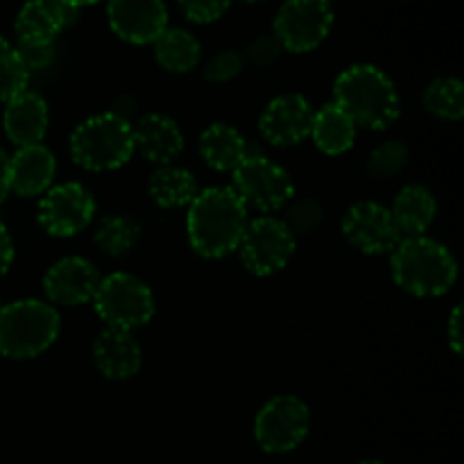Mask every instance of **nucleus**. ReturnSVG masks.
Masks as SVG:
<instances>
[{"label":"nucleus","instance_id":"f257e3e1","mask_svg":"<svg viewBox=\"0 0 464 464\" xmlns=\"http://www.w3.org/2000/svg\"><path fill=\"white\" fill-rule=\"evenodd\" d=\"M247 229V208L227 186L199 190L188 204L186 234L199 256L222 258L236 252Z\"/></svg>","mask_w":464,"mask_h":464},{"label":"nucleus","instance_id":"f03ea898","mask_svg":"<svg viewBox=\"0 0 464 464\" xmlns=\"http://www.w3.org/2000/svg\"><path fill=\"white\" fill-rule=\"evenodd\" d=\"M334 102L367 130H388L401 113L397 86L381 68L356 63L338 75L334 84Z\"/></svg>","mask_w":464,"mask_h":464},{"label":"nucleus","instance_id":"7ed1b4c3","mask_svg":"<svg viewBox=\"0 0 464 464\" xmlns=\"http://www.w3.org/2000/svg\"><path fill=\"white\" fill-rule=\"evenodd\" d=\"M390 266L399 288L415 297H440L458 279V263L449 247L426 236L399 240Z\"/></svg>","mask_w":464,"mask_h":464},{"label":"nucleus","instance_id":"20e7f679","mask_svg":"<svg viewBox=\"0 0 464 464\" xmlns=\"http://www.w3.org/2000/svg\"><path fill=\"white\" fill-rule=\"evenodd\" d=\"M59 313L41 299H18L0 308V356L25 361L53 347L59 335Z\"/></svg>","mask_w":464,"mask_h":464},{"label":"nucleus","instance_id":"39448f33","mask_svg":"<svg viewBox=\"0 0 464 464\" xmlns=\"http://www.w3.org/2000/svg\"><path fill=\"white\" fill-rule=\"evenodd\" d=\"M134 152V130L121 113L86 118L71 134L72 159L91 172L116 170L125 166Z\"/></svg>","mask_w":464,"mask_h":464},{"label":"nucleus","instance_id":"423d86ee","mask_svg":"<svg viewBox=\"0 0 464 464\" xmlns=\"http://www.w3.org/2000/svg\"><path fill=\"white\" fill-rule=\"evenodd\" d=\"M93 308L107 329L134 331L152 320L157 306L152 290L139 276L113 272L100 279L93 295Z\"/></svg>","mask_w":464,"mask_h":464},{"label":"nucleus","instance_id":"0eeeda50","mask_svg":"<svg viewBox=\"0 0 464 464\" xmlns=\"http://www.w3.org/2000/svg\"><path fill=\"white\" fill-rule=\"evenodd\" d=\"M331 0H285L272 23V34L288 53H311L334 27Z\"/></svg>","mask_w":464,"mask_h":464},{"label":"nucleus","instance_id":"6e6552de","mask_svg":"<svg viewBox=\"0 0 464 464\" xmlns=\"http://www.w3.org/2000/svg\"><path fill=\"white\" fill-rule=\"evenodd\" d=\"M231 190L238 195L245 208H256L261 213H272L284 208L295 195V184L288 170L267 157H245V161L236 168Z\"/></svg>","mask_w":464,"mask_h":464},{"label":"nucleus","instance_id":"1a4fd4ad","mask_svg":"<svg viewBox=\"0 0 464 464\" xmlns=\"http://www.w3.org/2000/svg\"><path fill=\"white\" fill-rule=\"evenodd\" d=\"M297 238L290 234L284 220L272 216H261L247 222L243 238L236 252L252 275L272 276L284 270L293 258Z\"/></svg>","mask_w":464,"mask_h":464},{"label":"nucleus","instance_id":"9d476101","mask_svg":"<svg viewBox=\"0 0 464 464\" xmlns=\"http://www.w3.org/2000/svg\"><path fill=\"white\" fill-rule=\"evenodd\" d=\"M311 430V411L293 394L272 397L258 411L254 421V438L266 453L295 451Z\"/></svg>","mask_w":464,"mask_h":464},{"label":"nucleus","instance_id":"9b49d317","mask_svg":"<svg viewBox=\"0 0 464 464\" xmlns=\"http://www.w3.org/2000/svg\"><path fill=\"white\" fill-rule=\"evenodd\" d=\"M95 216V199L82 184L68 181L45 190L39 202V225L45 234L68 238L89 227Z\"/></svg>","mask_w":464,"mask_h":464},{"label":"nucleus","instance_id":"f8f14e48","mask_svg":"<svg viewBox=\"0 0 464 464\" xmlns=\"http://www.w3.org/2000/svg\"><path fill=\"white\" fill-rule=\"evenodd\" d=\"M343 234L362 254H388L401 240L390 208L379 202H356L343 216Z\"/></svg>","mask_w":464,"mask_h":464},{"label":"nucleus","instance_id":"ddd939ff","mask_svg":"<svg viewBox=\"0 0 464 464\" xmlns=\"http://www.w3.org/2000/svg\"><path fill=\"white\" fill-rule=\"evenodd\" d=\"M107 18L118 39L148 45L168 27V7L163 0H109Z\"/></svg>","mask_w":464,"mask_h":464},{"label":"nucleus","instance_id":"4468645a","mask_svg":"<svg viewBox=\"0 0 464 464\" xmlns=\"http://www.w3.org/2000/svg\"><path fill=\"white\" fill-rule=\"evenodd\" d=\"M313 116H315V109L304 95H279L261 113L258 130L267 143L276 148H290L311 136Z\"/></svg>","mask_w":464,"mask_h":464},{"label":"nucleus","instance_id":"2eb2a0df","mask_svg":"<svg viewBox=\"0 0 464 464\" xmlns=\"http://www.w3.org/2000/svg\"><path fill=\"white\" fill-rule=\"evenodd\" d=\"M100 272L89 258L66 256L50 266L44 276V290L50 302L62 306H80L93 302V295L100 285Z\"/></svg>","mask_w":464,"mask_h":464},{"label":"nucleus","instance_id":"dca6fc26","mask_svg":"<svg viewBox=\"0 0 464 464\" xmlns=\"http://www.w3.org/2000/svg\"><path fill=\"white\" fill-rule=\"evenodd\" d=\"M77 18V9L68 7L62 0H27L18 12L14 30L18 44H54L59 32Z\"/></svg>","mask_w":464,"mask_h":464},{"label":"nucleus","instance_id":"f3484780","mask_svg":"<svg viewBox=\"0 0 464 464\" xmlns=\"http://www.w3.org/2000/svg\"><path fill=\"white\" fill-rule=\"evenodd\" d=\"M50 125L48 104L34 91H21L7 100V107L3 111V127L7 139L16 148L27 145H39L44 140Z\"/></svg>","mask_w":464,"mask_h":464},{"label":"nucleus","instance_id":"a211bd4d","mask_svg":"<svg viewBox=\"0 0 464 464\" xmlns=\"http://www.w3.org/2000/svg\"><path fill=\"white\" fill-rule=\"evenodd\" d=\"M93 362L109 381H127L140 370L143 352L131 331L104 329L93 343Z\"/></svg>","mask_w":464,"mask_h":464},{"label":"nucleus","instance_id":"6ab92c4d","mask_svg":"<svg viewBox=\"0 0 464 464\" xmlns=\"http://www.w3.org/2000/svg\"><path fill=\"white\" fill-rule=\"evenodd\" d=\"M57 175L54 154L45 145H27L18 148L9 157V188L21 198L44 195Z\"/></svg>","mask_w":464,"mask_h":464},{"label":"nucleus","instance_id":"aec40b11","mask_svg":"<svg viewBox=\"0 0 464 464\" xmlns=\"http://www.w3.org/2000/svg\"><path fill=\"white\" fill-rule=\"evenodd\" d=\"M134 130V150H139L148 161L168 166L184 150V134L172 118L163 113H148L140 118Z\"/></svg>","mask_w":464,"mask_h":464},{"label":"nucleus","instance_id":"412c9836","mask_svg":"<svg viewBox=\"0 0 464 464\" xmlns=\"http://www.w3.org/2000/svg\"><path fill=\"white\" fill-rule=\"evenodd\" d=\"M390 213L401 238H412L424 236V231L433 225L438 202L426 186L408 184L397 193Z\"/></svg>","mask_w":464,"mask_h":464},{"label":"nucleus","instance_id":"4be33fe9","mask_svg":"<svg viewBox=\"0 0 464 464\" xmlns=\"http://www.w3.org/2000/svg\"><path fill=\"white\" fill-rule=\"evenodd\" d=\"M199 154L218 172H234L247 157V143L236 127L213 122L199 136Z\"/></svg>","mask_w":464,"mask_h":464},{"label":"nucleus","instance_id":"5701e85b","mask_svg":"<svg viewBox=\"0 0 464 464\" xmlns=\"http://www.w3.org/2000/svg\"><path fill=\"white\" fill-rule=\"evenodd\" d=\"M311 139L315 140L322 152L338 157V154L352 150L353 140H356V122L338 104L329 102L313 116Z\"/></svg>","mask_w":464,"mask_h":464},{"label":"nucleus","instance_id":"b1692460","mask_svg":"<svg viewBox=\"0 0 464 464\" xmlns=\"http://www.w3.org/2000/svg\"><path fill=\"white\" fill-rule=\"evenodd\" d=\"M148 193L159 207L177 208L193 202L195 195L199 193V188L193 172H188L186 168L168 163V166H159L157 170L150 175Z\"/></svg>","mask_w":464,"mask_h":464},{"label":"nucleus","instance_id":"393cba45","mask_svg":"<svg viewBox=\"0 0 464 464\" xmlns=\"http://www.w3.org/2000/svg\"><path fill=\"white\" fill-rule=\"evenodd\" d=\"M154 59L170 72H188L202 59V45L184 27H166L154 41Z\"/></svg>","mask_w":464,"mask_h":464},{"label":"nucleus","instance_id":"a878e982","mask_svg":"<svg viewBox=\"0 0 464 464\" xmlns=\"http://www.w3.org/2000/svg\"><path fill=\"white\" fill-rule=\"evenodd\" d=\"M424 107L442 121L464 116V84L458 77H438L424 89Z\"/></svg>","mask_w":464,"mask_h":464},{"label":"nucleus","instance_id":"bb28decb","mask_svg":"<svg viewBox=\"0 0 464 464\" xmlns=\"http://www.w3.org/2000/svg\"><path fill=\"white\" fill-rule=\"evenodd\" d=\"M140 225L131 216H107L95 231V243L109 256H122L136 245Z\"/></svg>","mask_w":464,"mask_h":464},{"label":"nucleus","instance_id":"cd10ccee","mask_svg":"<svg viewBox=\"0 0 464 464\" xmlns=\"http://www.w3.org/2000/svg\"><path fill=\"white\" fill-rule=\"evenodd\" d=\"M27 71L18 59L16 48L5 36H0V102H7L14 95L27 89Z\"/></svg>","mask_w":464,"mask_h":464},{"label":"nucleus","instance_id":"c85d7f7f","mask_svg":"<svg viewBox=\"0 0 464 464\" xmlns=\"http://www.w3.org/2000/svg\"><path fill=\"white\" fill-rule=\"evenodd\" d=\"M408 159H411V152L401 140H385L379 148L372 150L370 159H367V172L379 179L394 177L406 168Z\"/></svg>","mask_w":464,"mask_h":464},{"label":"nucleus","instance_id":"c756f323","mask_svg":"<svg viewBox=\"0 0 464 464\" xmlns=\"http://www.w3.org/2000/svg\"><path fill=\"white\" fill-rule=\"evenodd\" d=\"M322 220H324V208L320 207V202L308 198V199H299V202H295L293 207H290L288 218H285L284 222L290 229V234L297 238V236L313 234V231L322 225Z\"/></svg>","mask_w":464,"mask_h":464},{"label":"nucleus","instance_id":"7c9ffc66","mask_svg":"<svg viewBox=\"0 0 464 464\" xmlns=\"http://www.w3.org/2000/svg\"><path fill=\"white\" fill-rule=\"evenodd\" d=\"M245 68V57L238 53V50H220L218 54H213L211 59L204 66V77L208 82H216V84H222V82H231L234 77H238Z\"/></svg>","mask_w":464,"mask_h":464},{"label":"nucleus","instance_id":"2f4dec72","mask_svg":"<svg viewBox=\"0 0 464 464\" xmlns=\"http://www.w3.org/2000/svg\"><path fill=\"white\" fill-rule=\"evenodd\" d=\"M177 5L190 23L207 25L225 16L227 9L231 7V0H177Z\"/></svg>","mask_w":464,"mask_h":464},{"label":"nucleus","instance_id":"473e14b6","mask_svg":"<svg viewBox=\"0 0 464 464\" xmlns=\"http://www.w3.org/2000/svg\"><path fill=\"white\" fill-rule=\"evenodd\" d=\"M14 48H16V54H18V59H21L23 68L27 71V75H30V72L45 71V68L53 66V62H54V44H50V45L16 44Z\"/></svg>","mask_w":464,"mask_h":464},{"label":"nucleus","instance_id":"72a5a7b5","mask_svg":"<svg viewBox=\"0 0 464 464\" xmlns=\"http://www.w3.org/2000/svg\"><path fill=\"white\" fill-rule=\"evenodd\" d=\"M281 53H284V48H281L279 39L270 32V34L256 36V39L249 44L247 59L249 63H254V66L267 68L272 66V63H276V59L281 57Z\"/></svg>","mask_w":464,"mask_h":464},{"label":"nucleus","instance_id":"f704fd0d","mask_svg":"<svg viewBox=\"0 0 464 464\" xmlns=\"http://www.w3.org/2000/svg\"><path fill=\"white\" fill-rule=\"evenodd\" d=\"M447 338H449V344H451L453 352L462 353V343H464V335H462V306L453 308L451 317H449Z\"/></svg>","mask_w":464,"mask_h":464},{"label":"nucleus","instance_id":"c9c22d12","mask_svg":"<svg viewBox=\"0 0 464 464\" xmlns=\"http://www.w3.org/2000/svg\"><path fill=\"white\" fill-rule=\"evenodd\" d=\"M14 261V245H12V236H9L7 227L0 222V276L9 270Z\"/></svg>","mask_w":464,"mask_h":464},{"label":"nucleus","instance_id":"e433bc0d","mask_svg":"<svg viewBox=\"0 0 464 464\" xmlns=\"http://www.w3.org/2000/svg\"><path fill=\"white\" fill-rule=\"evenodd\" d=\"M9 193H12V188H9V154L0 148V204L5 202Z\"/></svg>","mask_w":464,"mask_h":464},{"label":"nucleus","instance_id":"4c0bfd02","mask_svg":"<svg viewBox=\"0 0 464 464\" xmlns=\"http://www.w3.org/2000/svg\"><path fill=\"white\" fill-rule=\"evenodd\" d=\"M63 5H68V7H75V9H80V7H86V5H93V3H98V0H62Z\"/></svg>","mask_w":464,"mask_h":464},{"label":"nucleus","instance_id":"58836bf2","mask_svg":"<svg viewBox=\"0 0 464 464\" xmlns=\"http://www.w3.org/2000/svg\"><path fill=\"white\" fill-rule=\"evenodd\" d=\"M361 464H383V462H376V460H365V462H361Z\"/></svg>","mask_w":464,"mask_h":464},{"label":"nucleus","instance_id":"ea45409f","mask_svg":"<svg viewBox=\"0 0 464 464\" xmlns=\"http://www.w3.org/2000/svg\"><path fill=\"white\" fill-rule=\"evenodd\" d=\"M243 3H263V0H243Z\"/></svg>","mask_w":464,"mask_h":464},{"label":"nucleus","instance_id":"a19ab883","mask_svg":"<svg viewBox=\"0 0 464 464\" xmlns=\"http://www.w3.org/2000/svg\"><path fill=\"white\" fill-rule=\"evenodd\" d=\"M0 308H3V304H0Z\"/></svg>","mask_w":464,"mask_h":464}]
</instances>
